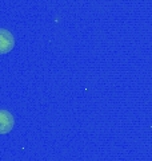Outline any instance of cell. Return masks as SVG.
Segmentation results:
<instances>
[{
    "instance_id": "obj_1",
    "label": "cell",
    "mask_w": 152,
    "mask_h": 161,
    "mask_svg": "<svg viewBox=\"0 0 152 161\" xmlns=\"http://www.w3.org/2000/svg\"><path fill=\"white\" fill-rule=\"evenodd\" d=\"M15 47V38L11 31L0 28V55L8 54Z\"/></svg>"
},
{
    "instance_id": "obj_2",
    "label": "cell",
    "mask_w": 152,
    "mask_h": 161,
    "mask_svg": "<svg viewBox=\"0 0 152 161\" xmlns=\"http://www.w3.org/2000/svg\"><path fill=\"white\" fill-rule=\"evenodd\" d=\"M15 126V117L11 112L0 109V134H8Z\"/></svg>"
}]
</instances>
